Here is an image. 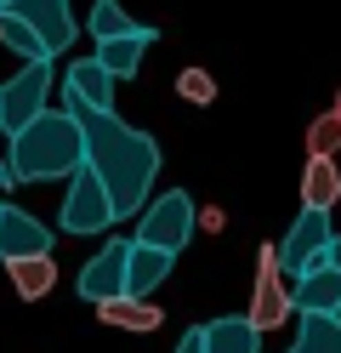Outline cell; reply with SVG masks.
<instances>
[{
	"label": "cell",
	"instance_id": "cell-1",
	"mask_svg": "<svg viewBox=\"0 0 341 353\" xmlns=\"http://www.w3.org/2000/svg\"><path fill=\"white\" fill-rule=\"evenodd\" d=\"M68 114L80 120L85 131V165L103 176V188L114 194V211H120V223L125 216H143L154 200V176H159V143L148 137V131H136L125 125L114 108H97V103H85L68 92Z\"/></svg>",
	"mask_w": 341,
	"mask_h": 353
},
{
	"label": "cell",
	"instance_id": "cell-2",
	"mask_svg": "<svg viewBox=\"0 0 341 353\" xmlns=\"http://www.w3.org/2000/svg\"><path fill=\"white\" fill-rule=\"evenodd\" d=\"M12 165L17 183H52V176H74L85 165V131L68 108H52L40 114L29 131L12 137Z\"/></svg>",
	"mask_w": 341,
	"mask_h": 353
},
{
	"label": "cell",
	"instance_id": "cell-3",
	"mask_svg": "<svg viewBox=\"0 0 341 353\" xmlns=\"http://www.w3.org/2000/svg\"><path fill=\"white\" fill-rule=\"evenodd\" d=\"M120 223V211H114V194L103 188V176L80 165L68 176V194H63V211H57V228L63 234H108Z\"/></svg>",
	"mask_w": 341,
	"mask_h": 353
},
{
	"label": "cell",
	"instance_id": "cell-4",
	"mask_svg": "<svg viewBox=\"0 0 341 353\" xmlns=\"http://www.w3.org/2000/svg\"><path fill=\"white\" fill-rule=\"evenodd\" d=\"M40 114H52V57L23 63V69L0 85V120H6V137L29 131Z\"/></svg>",
	"mask_w": 341,
	"mask_h": 353
},
{
	"label": "cell",
	"instance_id": "cell-5",
	"mask_svg": "<svg viewBox=\"0 0 341 353\" xmlns=\"http://www.w3.org/2000/svg\"><path fill=\"white\" fill-rule=\"evenodd\" d=\"M290 314H296V279L285 274L279 245H262L256 285H250V325H256V330H279Z\"/></svg>",
	"mask_w": 341,
	"mask_h": 353
},
{
	"label": "cell",
	"instance_id": "cell-6",
	"mask_svg": "<svg viewBox=\"0 0 341 353\" xmlns=\"http://www.w3.org/2000/svg\"><path fill=\"white\" fill-rule=\"evenodd\" d=\"M330 245H335L330 211H313V205H302V211H296V223H290V234L279 239V262H285V274H290V279H302L307 268L330 262Z\"/></svg>",
	"mask_w": 341,
	"mask_h": 353
},
{
	"label": "cell",
	"instance_id": "cell-7",
	"mask_svg": "<svg viewBox=\"0 0 341 353\" xmlns=\"http://www.w3.org/2000/svg\"><path fill=\"white\" fill-rule=\"evenodd\" d=\"M194 223H199V211L188 200V188H171L136 216V239H143V245H159V251H182L194 239Z\"/></svg>",
	"mask_w": 341,
	"mask_h": 353
},
{
	"label": "cell",
	"instance_id": "cell-8",
	"mask_svg": "<svg viewBox=\"0 0 341 353\" xmlns=\"http://www.w3.org/2000/svg\"><path fill=\"white\" fill-rule=\"evenodd\" d=\"M131 245H136V239H108V245L80 268V285H74V291H80L91 307H103V302H114V296H131Z\"/></svg>",
	"mask_w": 341,
	"mask_h": 353
},
{
	"label": "cell",
	"instance_id": "cell-9",
	"mask_svg": "<svg viewBox=\"0 0 341 353\" xmlns=\"http://www.w3.org/2000/svg\"><path fill=\"white\" fill-rule=\"evenodd\" d=\"M6 12H12V17H23V23H29V29L45 40V52H52V57L74 52L80 23H74V12H68V0H12Z\"/></svg>",
	"mask_w": 341,
	"mask_h": 353
},
{
	"label": "cell",
	"instance_id": "cell-10",
	"mask_svg": "<svg viewBox=\"0 0 341 353\" xmlns=\"http://www.w3.org/2000/svg\"><path fill=\"white\" fill-rule=\"evenodd\" d=\"M23 256H52V228L0 200V262H23Z\"/></svg>",
	"mask_w": 341,
	"mask_h": 353
},
{
	"label": "cell",
	"instance_id": "cell-11",
	"mask_svg": "<svg viewBox=\"0 0 341 353\" xmlns=\"http://www.w3.org/2000/svg\"><path fill=\"white\" fill-rule=\"evenodd\" d=\"M296 314H341V268L318 262L296 279Z\"/></svg>",
	"mask_w": 341,
	"mask_h": 353
},
{
	"label": "cell",
	"instance_id": "cell-12",
	"mask_svg": "<svg viewBox=\"0 0 341 353\" xmlns=\"http://www.w3.org/2000/svg\"><path fill=\"white\" fill-rule=\"evenodd\" d=\"M205 353H262V330L250 325V314H222L211 325H199Z\"/></svg>",
	"mask_w": 341,
	"mask_h": 353
},
{
	"label": "cell",
	"instance_id": "cell-13",
	"mask_svg": "<svg viewBox=\"0 0 341 353\" xmlns=\"http://www.w3.org/2000/svg\"><path fill=\"white\" fill-rule=\"evenodd\" d=\"M97 319L108 325V330H131V336H148V330H159V302H148V296H114V302H103L97 307Z\"/></svg>",
	"mask_w": 341,
	"mask_h": 353
},
{
	"label": "cell",
	"instance_id": "cell-14",
	"mask_svg": "<svg viewBox=\"0 0 341 353\" xmlns=\"http://www.w3.org/2000/svg\"><path fill=\"white\" fill-rule=\"evenodd\" d=\"M341 200V165L330 154H307V171H302V205L313 211H330Z\"/></svg>",
	"mask_w": 341,
	"mask_h": 353
},
{
	"label": "cell",
	"instance_id": "cell-15",
	"mask_svg": "<svg viewBox=\"0 0 341 353\" xmlns=\"http://www.w3.org/2000/svg\"><path fill=\"white\" fill-rule=\"evenodd\" d=\"M159 40V29H143V34H120V40H97V57L108 63L114 80H131L136 69H143V52Z\"/></svg>",
	"mask_w": 341,
	"mask_h": 353
},
{
	"label": "cell",
	"instance_id": "cell-16",
	"mask_svg": "<svg viewBox=\"0 0 341 353\" xmlns=\"http://www.w3.org/2000/svg\"><path fill=\"white\" fill-rule=\"evenodd\" d=\"M176 268V251H159V245H131V296H154V285H165Z\"/></svg>",
	"mask_w": 341,
	"mask_h": 353
},
{
	"label": "cell",
	"instance_id": "cell-17",
	"mask_svg": "<svg viewBox=\"0 0 341 353\" xmlns=\"http://www.w3.org/2000/svg\"><path fill=\"white\" fill-rule=\"evenodd\" d=\"M68 92L85 97V103H97V108H114V74H108V63L103 57H74V63H68Z\"/></svg>",
	"mask_w": 341,
	"mask_h": 353
},
{
	"label": "cell",
	"instance_id": "cell-18",
	"mask_svg": "<svg viewBox=\"0 0 341 353\" xmlns=\"http://www.w3.org/2000/svg\"><path fill=\"white\" fill-rule=\"evenodd\" d=\"M285 353H341V319L335 314H302L296 342Z\"/></svg>",
	"mask_w": 341,
	"mask_h": 353
},
{
	"label": "cell",
	"instance_id": "cell-19",
	"mask_svg": "<svg viewBox=\"0 0 341 353\" xmlns=\"http://www.w3.org/2000/svg\"><path fill=\"white\" fill-rule=\"evenodd\" d=\"M6 274H12V291L23 302H40L57 285V262L52 256H23V262H6Z\"/></svg>",
	"mask_w": 341,
	"mask_h": 353
},
{
	"label": "cell",
	"instance_id": "cell-20",
	"mask_svg": "<svg viewBox=\"0 0 341 353\" xmlns=\"http://www.w3.org/2000/svg\"><path fill=\"white\" fill-rule=\"evenodd\" d=\"M143 29L148 23H136L120 0H97V6H91V34L97 40H120V34H143Z\"/></svg>",
	"mask_w": 341,
	"mask_h": 353
},
{
	"label": "cell",
	"instance_id": "cell-21",
	"mask_svg": "<svg viewBox=\"0 0 341 353\" xmlns=\"http://www.w3.org/2000/svg\"><path fill=\"white\" fill-rule=\"evenodd\" d=\"M0 46H12L23 63H40V57H52V52H45V40H40L29 23H23V17H12V12H0Z\"/></svg>",
	"mask_w": 341,
	"mask_h": 353
},
{
	"label": "cell",
	"instance_id": "cell-22",
	"mask_svg": "<svg viewBox=\"0 0 341 353\" xmlns=\"http://www.w3.org/2000/svg\"><path fill=\"white\" fill-rule=\"evenodd\" d=\"M335 148H341V114L330 108V114H318L307 125V154H330V160H335Z\"/></svg>",
	"mask_w": 341,
	"mask_h": 353
},
{
	"label": "cell",
	"instance_id": "cell-23",
	"mask_svg": "<svg viewBox=\"0 0 341 353\" xmlns=\"http://www.w3.org/2000/svg\"><path fill=\"white\" fill-rule=\"evenodd\" d=\"M176 92H182V103H216V80L211 74H205V69H182L176 74Z\"/></svg>",
	"mask_w": 341,
	"mask_h": 353
},
{
	"label": "cell",
	"instance_id": "cell-24",
	"mask_svg": "<svg viewBox=\"0 0 341 353\" xmlns=\"http://www.w3.org/2000/svg\"><path fill=\"white\" fill-rule=\"evenodd\" d=\"M0 188H17V165H12V137H0Z\"/></svg>",
	"mask_w": 341,
	"mask_h": 353
},
{
	"label": "cell",
	"instance_id": "cell-25",
	"mask_svg": "<svg viewBox=\"0 0 341 353\" xmlns=\"http://www.w3.org/2000/svg\"><path fill=\"white\" fill-rule=\"evenodd\" d=\"M176 353H205V336H199V325H194V330H182V342H176Z\"/></svg>",
	"mask_w": 341,
	"mask_h": 353
},
{
	"label": "cell",
	"instance_id": "cell-26",
	"mask_svg": "<svg viewBox=\"0 0 341 353\" xmlns=\"http://www.w3.org/2000/svg\"><path fill=\"white\" fill-rule=\"evenodd\" d=\"M330 262H335V268H341V234H335V245H330Z\"/></svg>",
	"mask_w": 341,
	"mask_h": 353
},
{
	"label": "cell",
	"instance_id": "cell-27",
	"mask_svg": "<svg viewBox=\"0 0 341 353\" xmlns=\"http://www.w3.org/2000/svg\"><path fill=\"white\" fill-rule=\"evenodd\" d=\"M335 114H341V92H335Z\"/></svg>",
	"mask_w": 341,
	"mask_h": 353
},
{
	"label": "cell",
	"instance_id": "cell-28",
	"mask_svg": "<svg viewBox=\"0 0 341 353\" xmlns=\"http://www.w3.org/2000/svg\"><path fill=\"white\" fill-rule=\"evenodd\" d=\"M0 137H6V120H0Z\"/></svg>",
	"mask_w": 341,
	"mask_h": 353
},
{
	"label": "cell",
	"instance_id": "cell-29",
	"mask_svg": "<svg viewBox=\"0 0 341 353\" xmlns=\"http://www.w3.org/2000/svg\"><path fill=\"white\" fill-rule=\"evenodd\" d=\"M6 6H12V0H0V12H6Z\"/></svg>",
	"mask_w": 341,
	"mask_h": 353
},
{
	"label": "cell",
	"instance_id": "cell-30",
	"mask_svg": "<svg viewBox=\"0 0 341 353\" xmlns=\"http://www.w3.org/2000/svg\"><path fill=\"white\" fill-rule=\"evenodd\" d=\"M335 319H341V314H335Z\"/></svg>",
	"mask_w": 341,
	"mask_h": 353
}]
</instances>
